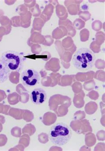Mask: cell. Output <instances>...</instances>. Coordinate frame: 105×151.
I'll return each mask as SVG.
<instances>
[{"instance_id": "obj_1", "label": "cell", "mask_w": 105, "mask_h": 151, "mask_svg": "<svg viewBox=\"0 0 105 151\" xmlns=\"http://www.w3.org/2000/svg\"><path fill=\"white\" fill-rule=\"evenodd\" d=\"M49 137L51 142L58 146L63 145L71 139L72 133L69 127L62 123H57L53 125L49 132Z\"/></svg>"}, {"instance_id": "obj_2", "label": "cell", "mask_w": 105, "mask_h": 151, "mask_svg": "<svg viewBox=\"0 0 105 151\" xmlns=\"http://www.w3.org/2000/svg\"><path fill=\"white\" fill-rule=\"evenodd\" d=\"M95 59L94 54L89 49L82 47L78 49L74 55L72 62L74 67L81 71L91 69Z\"/></svg>"}, {"instance_id": "obj_3", "label": "cell", "mask_w": 105, "mask_h": 151, "mask_svg": "<svg viewBox=\"0 0 105 151\" xmlns=\"http://www.w3.org/2000/svg\"><path fill=\"white\" fill-rule=\"evenodd\" d=\"M1 58L10 72H19L22 69L23 59L20 53L13 51H7L2 54Z\"/></svg>"}, {"instance_id": "obj_4", "label": "cell", "mask_w": 105, "mask_h": 151, "mask_svg": "<svg viewBox=\"0 0 105 151\" xmlns=\"http://www.w3.org/2000/svg\"><path fill=\"white\" fill-rule=\"evenodd\" d=\"M38 72L32 68H28L23 71L21 74V79L25 86L32 87L36 85L40 80Z\"/></svg>"}, {"instance_id": "obj_5", "label": "cell", "mask_w": 105, "mask_h": 151, "mask_svg": "<svg viewBox=\"0 0 105 151\" xmlns=\"http://www.w3.org/2000/svg\"><path fill=\"white\" fill-rule=\"evenodd\" d=\"M30 98L32 102L36 105H40L46 101L47 94L43 89L38 88L33 89L31 92Z\"/></svg>"}, {"instance_id": "obj_6", "label": "cell", "mask_w": 105, "mask_h": 151, "mask_svg": "<svg viewBox=\"0 0 105 151\" xmlns=\"http://www.w3.org/2000/svg\"><path fill=\"white\" fill-rule=\"evenodd\" d=\"M10 73L1 59L0 58V83L6 81L10 75Z\"/></svg>"}]
</instances>
